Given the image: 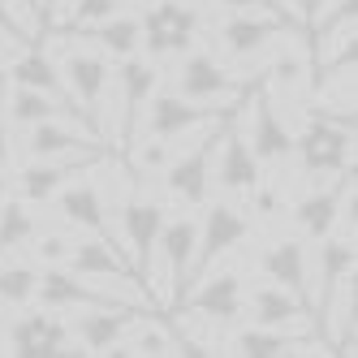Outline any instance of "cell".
<instances>
[{
	"mask_svg": "<svg viewBox=\"0 0 358 358\" xmlns=\"http://www.w3.org/2000/svg\"><path fill=\"white\" fill-rule=\"evenodd\" d=\"M203 27V17L199 9L190 5V0H156L143 22H138V31H143V48H147V57L151 61H164V57H186L190 48H194V35Z\"/></svg>",
	"mask_w": 358,
	"mask_h": 358,
	"instance_id": "obj_1",
	"label": "cell"
},
{
	"mask_svg": "<svg viewBox=\"0 0 358 358\" xmlns=\"http://www.w3.org/2000/svg\"><path fill=\"white\" fill-rule=\"evenodd\" d=\"M294 156H298L302 173L315 177V182L320 177H337L354 160V130L315 113L311 121H306V130L294 138Z\"/></svg>",
	"mask_w": 358,
	"mask_h": 358,
	"instance_id": "obj_2",
	"label": "cell"
},
{
	"mask_svg": "<svg viewBox=\"0 0 358 358\" xmlns=\"http://www.w3.org/2000/svg\"><path fill=\"white\" fill-rule=\"evenodd\" d=\"M229 117H238L234 104H199V99H186L177 91H164V95L151 91V99H147V134L164 138V143L199 130V125L229 121Z\"/></svg>",
	"mask_w": 358,
	"mask_h": 358,
	"instance_id": "obj_3",
	"label": "cell"
},
{
	"mask_svg": "<svg viewBox=\"0 0 358 358\" xmlns=\"http://www.w3.org/2000/svg\"><path fill=\"white\" fill-rule=\"evenodd\" d=\"M164 229V208L160 199H147V194H130L121 208V238H125V250H130V268L138 276V285L147 289V272H151V259H156V238Z\"/></svg>",
	"mask_w": 358,
	"mask_h": 358,
	"instance_id": "obj_4",
	"label": "cell"
},
{
	"mask_svg": "<svg viewBox=\"0 0 358 358\" xmlns=\"http://www.w3.org/2000/svg\"><path fill=\"white\" fill-rule=\"evenodd\" d=\"M35 294H39V306H52V311H73V306H78V311H117V306H134V302H125L108 289L83 285V276L69 272L65 264H48L39 272Z\"/></svg>",
	"mask_w": 358,
	"mask_h": 358,
	"instance_id": "obj_5",
	"label": "cell"
},
{
	"mask_svg": "<svg viewBox=\"0 0 358 358\" xmlns=\"http://www.w3.org/2000/svg\"><path fill=\"white\" fill-rule=\"evenodd\" d=\"M255 83H238L216 57L208 52H194L182 61L177 69V95L199 99V104H234V99H246Z\"/></svg>",
	"mask_w": 358,
	"mask_h": 358,
	"instance_id": "obj_6",
	"label": "cell"
},
{
	"mask_svg": "<svg viewBox=\"0 0 358 358\" xmlns=\"http://www.w3.org/2000/svg\"><path fill=\"white\" fill-rule=\"evenodd\" d=\"M104 160V147H91V151H65V156H48V160H35L17 173V199H27L31 208L35 203H48L69 177H78L87 169H95Z\"/></svg>",
	"mask_w": 358,
	"mask_h": 358,
	"instance_id": "obj_7",
	"label": "cell"
},
{
	"mask_svg": "<svg viewBox=\"0 0 358 358\" xmlns=\"http://www.w3.org/2000/svg\"><path fill=\"white\" fill-rule=\"evenodd\" d=\"M220 130L224 121L212 125L208 138H199L194 151H186V156H177L164 164V190L173 199L190 203V208H199V203H208V190H212V156H216V143H220Z\"/></svg>",
	"mask_w": 358,
	"mask_h": 358,
	"instance_id": "obj_8",
	"label": "cell"
},
{
	"mask_svg": "<svg viewBox=\"0 0 358 358\" xmlns=\"http://www.w3.org/2000/svg\"><path fill=\"white\" fill-rule=\"evenodd\" d=\"M302 31V22H289V17H272V13H234L220 27V43H224V52L234 57V61H250V57H259L268 43L276 39H289Z\"/></svg>",
	"mask_w": 358,
	"mask_h": 358,
	"instance_id": "obj_9",
	"label": "cell"
},
{
	"mask_svg": "<svg viewBox=\"0 0 358 358\" xmlns=\"http://www.w3.org/2000/svg\"><path fill=\"white\" fill-rule=\"evenodd\" d=\"M9 354L57 358V354H83V350L69 345V328L57 320L52 306H39V311H27L22 320L9 324Z\"/></svg>",
	"mask_w": 358,
	"mask_h": 358,
	"instance_id": "obj_10",
	"label": "cell"
},
{
	"mask_svg": "<svg viewBox=\"0 0 358 358\" xmlns=\"http://www.w3.org/2000/svg\"><path fill=\"white\" fill-rule=\"evenodd\" d=\"M246 234H250V220L242 216V208H234V203H212L208 216H203L199 238H194V259H190V268L199 272V280L208 276L212 264L220 259L229 246H238Z\"/></svg>",
	"mask_w": 358,
	"mask_h": 358,
	"instance_id": "obj_11",
	"label": "cell"
},
{
	"mask_svg": "<svg viewBox=\"0 0 358 358\" xmlns=\"http://www.w3.org/2000/svg\"><path fill=\"white\" fill-rule=\"evenodd\" d=\"M246 99H250V138H246V147L255 151V160H259V164H280V160H289V156H294V134H289V125L280 121L272 95L255 83Z\"/></svg>",
	"mask_w": 358,
	"mask_h": 358,
	"instance_id": "obj_12",
	"label": "cell"
},
{
	"mask_svg": "<svg viewBox=\"0 0 358 358\" xmlns=\"http://www.w3.org/2000/svg\"><path fill=\"white\" fill-rule=\"evenodd\" d=\"M156 78H160V69L151 65V61H138V57H125V65L117 73V91H121V134H117V143L125 151L138 143L143 108H147L151 91H156Z\"/></svg>",
	"mask_w": 358,
	"mask_h": 358,
	"instance_id": "obj_13",
	"label": "cell"
},
{
	"mask_svg": "<svg viewBox=\"0 0 358 358\" xmlns=\"http://www.w3.org/2000/svg\"><path fill=\"white\" fill-rule=\"evenodd\" d=\"M57 69H61L69 95L78 99V108L95 121V130L104 134V113H99V104H104V87H108V61L99 52H69Z\"/></svg>",
	"mask_w": 358,
	"mask_h": 358,
	"instance_id": "obj_14",
	"label": "cell"
},
{
	"mask_svg": "<svg viewBox=\"0 0 358 358\" xmlns=\"http://www.w3.org/2000/svg\"><path fill=\"white\" fill-rule=\"evenodd\" d=\"M354 190V169H341L337 173V182H332L328 190H311L306 199H298V208H294V224L302 229V238H328L332 234V224L341 220L345 212V194Z\"/></svg>",
	"mask_w": 358,
	"mask_h": 358,
	"instance_id": "obj_15",
	"label": "cell"
},
{
	"mask_svg": "<svg viewBox=\"0 0 358 358\" xmlns=\"http://www.w3.org/2000/svg\"><path fill=\"white\" fill-rule=\"evenodd\" d=\"M220 169H216V182L229 190V194H238V199H250V190L259 186V160H255V151L246 147V138H242V130L234 125V117L224 121V130H220Z\"/></svg>",
	"mask_w": 358,
	"mask_h": 358,
	"instance_id": "obj_16",
	"label": "cell"
},
{
	"mask_svg": "<svg viewBox=\"0 0 358 358\" xmlns=\"http://www.w3.org/2000/svg\"><path fill=\"white\" fill-rule=\"evenodd\" d=\"M194 238H199V224L190 216H177L164 220L156 250L164 255V280H169V302L182 298V289L190 285V259H194Z\"/></svg>",
	"mask_w": 358,
	"mask_h": 358,
	"instance_id": "obj_17",
	"label": "cell"
},
{
	"mask_svg": "<svg viewBox=\"0 0 358 358\" xmlns=\"http://www.w3.org/2000/svg\"><path fill=\"white\" fill-rule=\"evenodd\" d=\"M259 268H264V276L272 280V285L289 289L298 302L311 306V285H306V246L298 238H276V242H268L264 255H259Z\"/></svg>",
	"mask_w": 358,
	"mask_h": 358,
	"instance_id": "obj_18",
	"label": "cell"
},
{
	"mask_svg": "<svg viewBox=\"0 0 358 358\" xmlns=\"http://www.w3.org/2000/svg\"><path fill=\"white\" fill-rule=\"evenodd\" d=\"M9 78L17 83V87H31V91H43V95H52V99H61V104L69 108V113H78V117H87L78 104H73V95H69V87H65V78H61V69L52 65V61H48L43 52H39V48L31 43L27 48V52H22L13 65H9ZM91 121V117H87ZM95 125V121H91ZM99 134V130H95Z\"/></svg>",
	"mask_w": 358,
	"mask_h": 358,
	"instance_id": "obj_19",
	"label": "cell"
},
{
	"mask_svg": "<svg viewBox=\"0 0 358 358\" xmlns=\"http://www.w3.org/2000/svg\"><path fill=\"white\" fill-rule=\"evenodd\" d=\"M65 264H69V272H78V276H108V280H121V285L143 289L138 276H134V268L117 255L113 242H99V238H91V242H73ZM143 298H147V289H143Z\"/></svg>",
	"mask_w": 358,
	"mask_h": 358,
	"instance_id": "obj_20",
	"label": "cell"
},
{
	"mask_svg": "<svg viewBox=\"0 0 358 358\" xmlns=\"http://www.w3.org/2000/svg\"><path fill=\"white\" fill-rule=\"evenodd\" d=\"M57 212L69 224H78V229H87V234H95L99 242H113V229H108V216H104V194H99V186H91V182L61 186L57 190Z\"/></svg>",
	"mask_w": 358,
	"mask_h": 358,
	"instance_id": "obj_21",
	"label": "cell"
},
{
	"mask_svg": "<svg viewBox=\"0 0 358 358\" xmlns=\"http://www.w3.org/2000/svg\"><path fill=\"white\" fill-rule=\"evenodd\" d=\"M190 311L212 320V324H234L242 315V280L238 272H220V276H203V289L190 294Z\"/></svg>",
	"mask_w": 358,
	"mask_h": 358,
	"instance_id": "obj_22",
	"label": "cell"
},
{
	"mask_svg": "<svg viewBox=\"0 0 358 358\" xmlns=\"http://www.w3.org/2000/svg\"><path fill=\"white\" fill-rule=\"evenodd\" d=\"M134 324H138L134 306H117V311H91V315H83L78 324H73V337L83 341L87 354H108Z\"/></svg>",
	"mask_w": 358,
	"mask_h": 358,
	"instance_id": "obj_23",
	"label": "cell"
},
{
	"mask_svg": "<svg viewBox=\"0 0 358 358\" xmlns=\"http://www.w3.org/2000/svg\"><path fill=\"white\" fill-rule=\"evenodd\" d=\"M315 350V332H285V328H242L234 337V354L246 358H272V354H306Z\"/></svg>",
	"mask_w": 358,
	"mask_h": 358,
	"instance_id": "obj_24",
	"label": "cell"
},
{
	"mask_svg": "<svg viewBox=\"0 0 358 358\" xmlns=\"http://www.w3.org/2000/svg\"><path fill=\"white\" fill-rule=\"evenodd\" d=\"M99 147V138L91 130H78V125H61L57 117H48V121H35L31 125V134H27V151L35 160H48V156H65V151H91Z\"/></svg>",
	"mask_w": 358,
	"mask_h": 358,
	"instance_id": "obj_25",
	"label": "cell"
},
{
	"mask_svg": "<svg viewBox=\"0 0 358 358\" xmlns=\"http://www.w3.org/2000/svg\"><path fill=\"white\" fill-rule=\"evenodd\" d=\"M9 117H13L17 125H27V130H31L35 121H48V117H69L73 125H83V130L95 134V125H91L87 117H78V113H69L61 99L43 95V91H31V87H17V83H13V99H9ZM95 138H99V134H95Z\"/></svg>",
	"mask_w": 358,
	"mask_h": 358,
	"instance_id": "obj_26",
	"label": "cell"
},
{
	"mask_svg": "<svg viewBox=\"0 0 358 358\" xmlns=\"http://www.w3.org/2000/svg\"><path fill=\"white\" fill-rule=\"evenodd\" d=\"M324 246H320V298L311 302L315 311L324 306V298L332 294V285H337L341 276H350L354 272V238H320Z\"/></svg>",
	"mask_w": 358,
	"mask_h": 358,
	"instance_id": "obj_27",
	"label": "cell"
},
{
	"mask_svg": "<svg viewBox=\"0 0 358 358\" xmlns=\"http://www.w3.org/2000/svg\"><path fill=\"white\" fill-rule=\"evenodd\" d=\"M35 238V212L27 199H0V255L27 246Z\"/></svg>",
	"mask_w": 358,
	"mask_h": 358,
	"instance_id": "obj_28",
	"label": "cell"
},
{
	"mask_svg": "<svg viewBox=\"0 0 358 358\" xmlns=\"http://www.w3.org/2000/svg\"><path fill=\"white\" fill-rule=\"evenodd\" d=\"M91 43H99L108 57H134V48H138V39H143V31H138V17H108V22H99V27H87L83 31Z\"/></svg>",
	"mask_w": 358,
	"mask_h": 358,
	"instance_id": "obj_29",
	"label": "cell"
},
{
	"mask_svg": "<svg viewBox=\"0 0 358 358\" xmlns=\"http://www.w3.org/2000/svg\"><path fill=\"white\" fill-rule=\"evenodd\" d=\"M302 311H306V302H298L289 289L272 285V280H268L259 294H255V320L268 324V328H285V324L302 320Z\"/></svg>",
	"mask_w": 358,
	"mask_h": 358,
	"instance_id": "obj_30",
	"label": "cell"
},
{
	"mask_svg": "<svg viewBox=\"0 0 358 358\" xmlns=\"http://www.w3.org/2000/svg\"><path fill=\"white\" fill-rule=\"evenodd\" d=\"M121 9V0H73V9L65 13V22L57 27V35H83L87 27H99Z\"/></svg>",
	"mask_w": 358,
	"mask_h": 358,
	"instance_id": "obj_31",
	"label": "cell"
},
{
	"mask_svg": "<svg viewBox=\"0 0 358 358\" xmlns=\"http://www.w3.org/2000/svg\"><path fill=\"white\" fill-rule=\"evenodd\" d=\"M39 272L35 268H0V306H27L35 298Z\"/></svg>",
	"mask_w": 358,
	"mask_h": 358,
	"instance_id": "obj_32",
	"label": "cell"
},
{
	"mask_svg": "<svg viewBox=\"0 0 358 358\" xmlns=\"http://www.w3.org/2000/svg\"><path fill=\"white\" fill-rule=\"evenodd\" d=\"M220 9L229 13H272V17H289V22H302L298 9H289V0H216ZM306 27V22H302Z\"/></svg>",
	"mask_w": 358,
	"mask_h": 358,
	"instance_id": "obj_33",
	"label": "cell"
},
{
	"mask_svg": "<svg viewBox=\"0 0 358 358\" xmlns=\"http://www.w3.org/2000/svg\"><path fill=\"white\" fill-rule=\"evenodd\" d=\"M0 35H5L13 48H31L35 39H31V31L22 27V22L13 17V9H9V0H0Z\"/></svg>",
	"mask_w": 358,
	"mask_h": 358,
	"instance_id": "obj_34",
	"label": "cell"
},
{
	"mask_svg": "<svg viewBox=\"0 0 358 358\" xmlns=\"http://www.w3.org/2000/svg\"><path fill=\"white\" fill-rule=\"evenodd\" d=\"M164 164H169V147H164V138H151V143L138 147V173H143V169H147V173H151V169H164Z\"/></svg>",
	"mask_w": 358,
	"mask_h": 358,
	"instance_id": "obj_35",
	"label": "cell"
},
{
	"mask_svg": "<svg viewBox=\"0 0 358 358\" xmlns=\"http://www.w3.org/2000/svg\"><path fill=\"white\" fill-rule=\"evenodd\" d=\"M69 246H73V242H65L61 234H48L35 250H39V259H43V264H65V259H69Z\"/></svg>",
	"mask_w": 358,
	"mask_h": 358,
	"instance_id": "obj_36",
	"label": "cell"
},
{
	"mask_svg": "<svg viewBox=\"0 0 358 358\" xmlns=\"http://www.w3.org/2000/svg\"><path fill=\"white\" fill-rule=\"evenodd\" d=\"M298 73H302V61L298 57H280L276 69H272V78H276V87H289V83H298Z\"/></svg>",
	"mask_w": 358,
	"mask_h": 358,
	"instance_id": "obj_37",
	"label": "cell"
},
{
	"mask_svg": "<svg viewBox=\"0 0 358 358\" xmlns=\"http://www.w3.org/2000/svg\"><path fill=\"white\" fill-rule=\"evenodd\" d=\"M9 164V130H5V83H0V169Z\"/></svg>",
	"mask_w": 358,
	"mask_h": 358,
	"instance_id": "obj_38",
	"label": "cell"
},
{
	"mask_svg": "<svg viewBox=\"0 0 358 358\" xmlns=\"http://www.w3.org/2000/svg\"><path fill=\"white\" fill-rule=\"evenodd\" d=\"M22 9H27V13H31V22H35V27H39V31L48 27V5H43V0H22Z\"/></svg>",
	"mask_w": 358,
	"mask_h": 358,
	"instance_id": "obj_39",
	"label": "cell"
},
{
	"mask_svg": "<svg viewBox=\"0 0 358 358\" xmlns=\"http://www.w3.org/2000/svg\"><path fill=\"white\" fill-rule=\"evenodd\" d=\"M9 194V177H5V169H0V199Z\"/></svg>",
	"mask_w": 358,
	"mask_h": 358,
	"instance_id": "obj_40",
	"label": "cell"
},
{
	"mask_svg": "<svg viewBox=\"0 0 358 358\" xmlns=\"http://www.w3.org/2000/svg\"><path fill=\"white\" fill-rule=\"evenodd\" d=\"M289 5H298V13H302V22H306V0H289Z\"/></svg>",
	"mask_w": 358,
	"mask_h": 358,
	"instance_id": "obj_41",
	"label": "cell"
},
{
	"mask_svg": "<svg viewBox=\"0 0 358 358\" xmlns=\"http://www.w3.org/2000/svg\"><path fill=\"white\" fill-rule=\"evenodd\" d=\"M0 332H5V306H0ZM0 354H5V350H0Z\"/></svg>",
	"mask_w": 358,
	"mask_h": 358,
	"instance_id": "obj_42",
	"label": "cell"
},
{
	"mask_svg": "<svg viewBox=\"0 0 358 358\" xmlns=\"http://www.w3.org/2000/svg\"><path fill=\"white\" fill-rule=\"evenodd\" d=\"M43 5H48V9H52V5H57V0H43Z\"/></svg>",
	"mask_w": 358,
	"mask_h": 358,
	"instance_id": "obj_43",
	"label": "cell"
}]
</instances>
